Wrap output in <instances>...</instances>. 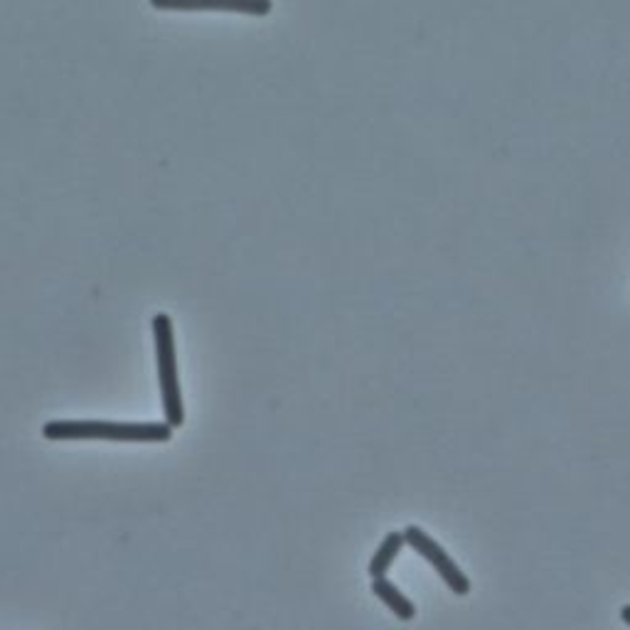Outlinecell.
<instances>
[{
	"mask_svg": "<svg viewBox=\"0 0 630 630\" xmlns=\"http://www.w3.org/2000/svg\"><path fill=\"white\" fill-rule=\"evenodd\" d=\"M170 423H129V421H50L42 427L48 441H129V443H163L173 439Z\"/></svg>",
	"mask_w": 630,
	"mask_h": 630,
	"instance_id": "1",
	"label": "cell"
},
{
	"mask_svg": "<svg viewBox=\"0 0 630 630\" xmlns=\"http://www.w3.org/2000/svg\"><path fill=\"white\" fill-rule=\"evenodd\" d=\"M153 340H156L158 382H160V399H163V414L170 427L180 429L182 423H186V407H182V394H180L176 330L170 316L158 313L153 318Z\"/></svg>",
	"mask_w": 630,
	"mask_h": 630,
	"instance_id": "2",
	"label": "cell"
},
{
	"mask_svg": "<svg viewBox=\"0 0 630 630\" xmlns=\"http://www.w3.org/2000/svg\"><path fill=\"white\" fill-rule=\"evenodd\" d=\"M404 540L419 557L429 561L433 571H437V574L443 579L446 587H449L453 593L466 596L468 591H471V579L463 574L461 567H458L453 561V557L446 552V549L437 540H433V537L423 532L421 527H417V524L404 527Z\"/></svg>",
	"mask_w": 630,
	"mask_h": 630,
	"instance_id": "3",
	"label": "cell"
},
{
	"mask_svg": "<svg viewBox=\"0 0 630 630\" xmlns=\"http://www.w3.org/2000/svg\"><path fill=\"white\" fill-rule=\"evenodd\" d=\"M151 6L158 10H222L263 18L271 13L273 0H151Z\"/></svg>",
	"mask_w": 630,
	"mask_h": 630,
	"instance_id": "4",
	"label": "cell"
},
{
	"mask_svg": "<svg viewBox=\"0 0 630 630\" xmlns=\"http://www.w3.org/2000/svg\"><path fill=\"white\" fill-rule=\"evenodd\" d=\"M372 593L387 606L389 611H392L399 618V621H411V618L417 616V606L411 603L407 596L399 591L387 577L372 579Z\"/></svg>",
	"mask_w": 630,
	"mask_h": 630,
	"instance_id": "5",
	"label": "cell"
},
{
	"mask_svg": "<svg viewBox=\"0 0 630 630\" xmlns=\"http://www.w3.org/2000/svg\"><path fill=\"white\" fill-rule=\"evenodd\" d=\"M404 544H407L404 532H389V534L384 537V540H382V544L377 547V552H374V557H372V561H370V567H368L370 577H372V579L387 577L389 567L394 564V559L399 557V552H402Z\"/></svg>",
	"mask_w": 630,
	"mask_h": 630,
	"instance_id": "6",
	"label": "cell"
},
{
	"mask_svg": "<svg viewBox=\"0 0 630 630\" xmlns=\"http://www.w3.org/2000/svg\"><path fill=\"white\" fill-rule=\"evenodd\" d=\"M621 618H623L626 626H630V603H626L623 609H621Z\"/></svg>",
	"mask_w": 630,
	"mask_h": 630,
	"instance_id": "7",
	"label": "cell"
}]
</instances>
